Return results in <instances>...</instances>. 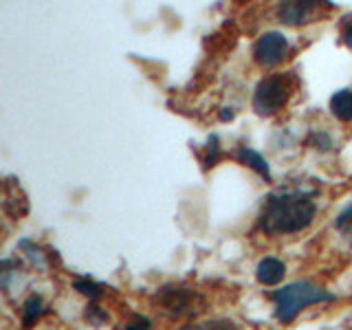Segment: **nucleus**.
<instances>
[{
  "mask_svg": "<svg viewBox=\"0 0 352 330\" xmlns=\"http://www.w3.org/2000/svg\"><path fill=\"white\" fill-rule=\"evenodd\" d=\"M315 218V203L311 196L300 192H286L269 196L260 214V227L267 234H297Z\"/></svg>",
  "mask_w": 352,
  "mask_h": 330,
  "instance_id": "obj_1",
  "label": "nucleus"
},
{
  "mask_svg": "<svg viewBox=\"0 0 352 330\" xmlns=\"http://www.w3.org/2000/svg\"><path fill=\"white\" fill-rule=\"evenodd\" d=\"M271 300L275 306V317H278L282 324H291L306 306L330 302L333 295L311 282H295V284L284 286V289L273 291Z\"/></svg>",
  "mask_w": 352,
  "mask_h": 330,
  "instance_id": "obj_2",
  "label": "nucleus"
},
{
  "mask_svg": "<svg viewBox=\"0 0 352 330\" xmlns=\"http://www.w3.org/2000/svg\"><path fill=\"white\" fill-rule=\"evenodd\" d=\"M293 86L289 75H271L262 80L253 93V108L258 115H275L278 110L289 102Z\"/></svg>",
  "mask_w": 352,
  "mask_h": 330,
  "instance_id": "obj_3",
  "label": "nucleus"
},
{
  "mask_svg": "<svg viewBox=\"0 0 352 330\" xmlns=\"http://www.w3.org/2000/svg\"><path fill=\"white\" fill-rule=\"evenodd\" d=\"M328 9L326 0H284L280 5V20L291 27H300L319 16V11Z\"/></svg>",
  "mask_w": 352,
  "mask_h": 330,
  "instance_id": "obj_4",
  "label": "nucleus"
},
{
  "mask_svg": "<svg viewBox=\"0 0 352 330\" xmlns=\"http://www.w3.org/2000/svg\"><path fill=\"white\" fill-rule=\"evenodd\" d=\"M286 53H289V42L278 31H269L258 38L256 47H253V58L260 66H275L280 64Z\"/></svg>",
  "mask_w": 352,
  "mask_h": 330,
  "instance_id": "obj_5",
  "label": "nucleus"
},
{
  "mask_svg": "<svg viewBox=\"0 0 352 330\" xmlns=\"http://www.w3.org/2000/svg\"><path fill=\"white\" fill-rule=\"evenodd\" d=\"M198 295L183 289V286H165L159 295V304L172 315H190L196 313Z\"/></svg>",
  "mask_w": 352,
  "mask_h": 330,
  "instance_id": "obj_6",
  "label": "nucleus"
},
{
  "mask_svg": "<svg viewBox=\"0 0 352 330\" xmlns=\"http://www.w3.org/2000/svg\"><path fill=\"white\" fill-rule=\"evenodd\" d=\"M284 273H286V267L278 258H264L258 264L256 278L262 286H278L284 280Z\"/></svg>",
  "mask_w": 352,
  "mask_h": 330,
  "instance_id": "obj_7",
  "label": "nucleus"
},
{
  "mask_svg": "<svg viewBox=\"0 0 352 330\" xmlns=\"http://www.w3.org/2000/svg\"><path fill=\"white\" fill-rule=\"evenodd\" d=\"M330 110L339 121H352V91H339L330 99Z\"/></svg>",
  "mask_w": 352,
  "mask_h": 330,
  "instance_id": "obj_8",
  "label": "nucleus"
},
{
  "mask_svg": "<svg viewBox=\"0 0 352 330\" xmlns=\"http://www.w3.org/2000/svg\"><path fill=\"white\" fill-rule=\"evenodd\" d=\"M240 159L245 161L247 165H251V168L256 170L258 174L267 176V179H269V165H267V161L260 157V154H256V152L249 150V148H240Z\"/></svg>",
  "mask_w": 352,
  "mask_h": 330,
  "instance_id": "obj_9",
  "label": "nucleus"
},
{
  "mask_svg": "<svg viewBox=\"0 0 352 330\" xmlns=\"http://www.w3.org/2000/svg\"><path fill=\"white\" fill-rule=\"evenodd\" d=\"M42 311V302H40V297H31V300L25 304V317H22V322H25V326H31L33 322L38 319Z\"/></svg>",
  "mask_w": 352,
  "mask_h": 330,
  "instance_id": "obj_10",
  "label": "nucleus"
},
{
  "mask_svg": "<svg viewBox=\"0 0 352 330\" xmlns=\"http://www.w3.org/2000/svg\"><path fill=\"white\" fill-rule=\"evenodd\" d=\"M181 330H238L236 324L231 322H205V324H192V326H185Z\"/></svg>",
  "mask_w": 352,
  "mask_h": 330,
  "instance_id": "obj_11",
  "label": "nucleus"
},
{
  "mask_svg": "<svg viewBox=\"0 0 352 330\" xmlns=\"http://www.w3.org/2000/svg\"><path fill=\"white\" fill-rule=\"evenodd\" d=\"M341 40L348 49H352V16L341 20Z\"/></svg>",
  "mask_w": 352,
  "mask_h": 330,
  "instance_id": "obj_12",
  "label": "nucleus"
},
{
  "mask_svg": "<svg viewBox=\"0 0 352 330\" xmlns=\"http://www.w3.org/2000/svg\"><path fill=\"white\" fill-rule=\"evenodd\" d=\"M148 328H150V322L146 317H132L126 324V330H148Z\"/></svg>",
  "mask_w": 352,
  "mask_h": 330,
  "instance_id": "obj_13",
  "label": "nucleus"
}]
</instances>
